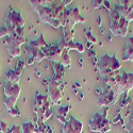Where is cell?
Returning <instances> with one entry per match:
<instances>
[{"instance_id": "1", "label": "cell", "mask_w": 133, "mask_h": 133, "mask_svg": "<svg viewBox=\"0 0 133 133\" xmlns=\"http://www.w3.org/2000/svg\"><path fill=\"white\" fill-rule=\"evenodd\" d=\"M98 67H99L100 75L104 79V82L108 83V86L113 87L115 84L116 77L121 67V64L118 61V59L115 55L103 54L102 57L99 59Z\"/></svg>"}, {"instance_id": "2", "label": "cell", "mask_w": 133, "mask_h": 133, "mask_svg": "<svg viewBox=\"0 0 133 133\" xmlns=\"http://www.w3.org/2000/svg\"><path fill=\"white\" fill-rule=\"evenodd\" d=\"M4 42L6 44V47H8V50L11 54V57H13V58L19 57L21 53L20 46L26 42L24 28L16 29L10 36L4 38Z\"/></svg>"}, {"instance_id": "3", "label": "cell", "mask_w": 133, "mask_h": 133, "mask_svg": "<svg viewBox=\"0 0 133 133\" xmlns=\"http://www.w3.org/2000/svg\"><path fill=\"white\" fill-rule=\"evenodd\" d=\"M111 15V25H110V31L113 33V35L119 36V37H126L128 33V26L129 21L119 15L116 11H110Z\"/></svg>"}, {"instance_id": "4", "label": "cell", "mask_w": 133, "mask_h": 133, "mask_svg": "<svg viewBox=\"0 0 133 133\" xmlns=\"http://www.w3.org/2000/svg\"><path fill=\"white\" fill-rule=\"evenodd\" d=\"M88 128L93 132L107 133L111 130V123L107 118L105 114L94 113V115L88 121Z\"/></svg>"}, {"instance_id": "5", "label": "cell", "mask_w": 133, "mask_h": 133, "mask_svg": "<svg viewBox=\"0 0 133 133\" xmlns=\"http://www.w3.org/2000/svg\"><path fill=\"white\" fill-rule=\"evenodd\" d=\"M66 46V42L62 38L59 43L53 44V45H47L45 48H43L42 51L45 54V58L50 60L52 63H60L61 60V55L63 50L65 49Z\"/></svg>"}, {"instance_id": "6", "label": "cell", "mask_w": 133, "mask_h": 133, "mask_svg": "<svg viewBox=\"0 0 133 133\" xmlns=\"http://www.w3.org/2000/svg\"><path fill=\"white\" fill-rule=\"evenodd\" d=\"M113 88L117 96L121 93H129L133 88V72H125L120 77H116Z\"/></svg>"}, {"instance_id": "7", "label": "cell", "mask_w": 133, "mask_h": 133, "mask_svg": "<svg viewBox=\"0 0 133 133\" xmlns=\"http://www.w3.org/2000/svg\"><path fill=\"white\" fill-rule=\"evenodd\" d=\"M24 25H25V18L19 12L12 10L8 13L4 21V26L8 27L12 32H14L18 28H24Z\"/></svg>"}, {"instance_id": "8", "label": "cell", "mask_w": 133, "mask_h": 133, "mask_svg": "<svg viewBox=\"0 0 133 133\" xmlns=\"http://www.w3.org/2000/svg\"><path fill=\"white\" fill-rule=\"evenodd\" d=\"M64 18H65V27L66 29H71L74 26L78 23H84L85 19L80 15L79 9L75 6L70 9H66L65 13H64Z\"/></svg>"}, {"instance_id": "9", "label": "cell", "mask_w": 133, "mask_h": 133, "mask_svg": "<svg viewBox=\"0 0 133 133\" xmlns=\"http://www.w3.org/2000/svg\"><path fill=\"white\" fill-rule=\"evenodd\" d=\"M48 110H50V104L48 101V96L36 94L34 97V112L38 117V123L42 121L44 115L46 114Z\"/></svg>"}, {"instance_id": "10", "label": "cell", "mask_w": 133, "mask_h": 133, "mask_svg": "<svg viewBox=\"0 0 133 133\" xmlns=\"http://www.w3.org/2000/svg\"><path fill=\"white\" fill-rule=\"evenodd\" d=\"M117 100V94L115 93L114 88L108 86V88L99 95L98 98V107H103V105H112Z\"/></svg>"}, {"instance_id": "11", "label": "cell", "mask_w": 133, "mask_h": 133, "mask_svg": "<svg viewBox=\"0 0 133 133\" xmlns=\"http://www.w3.org/2000/svg\"><path fill=\"white\" fill-rule=\"evenodd\" d=\"M60 85L59 83H57L55 81H53L52 79L49 80V85H48V95L50 100L52 101L53 104H59L61 99H62V92L60 90Z\"/></svg>"}, {"instance_id": "12", "label": "cell", "mask_w": 133, "mask_h": 133, "mask_svg": "<svg viewBox=\"0 0 133 133\" xmlns=\"http://www.w3.org/2000/svg\"><path fill=\"white\" fill-rule=\"evenodd\" d=\"M20 87L18 84L16 83H11L5 81L4 86H3V93H4V97L5 98H10V97H19L20 95Z\"/></svg>"}, {"instance_id": "13", "label": "cell", "mask_w": 133, "mask_h": 133, "mask_svg": "<svg viewBox=\"0 0 133 133\" xmlns=\"http://www.w3.org/2000/svg\"><path fill=\"white\" fill-rule=\"evenodd\" d=\"M23 75V70L15 68V69H9L5 72V81L11 82V83H16L18 84L19 80H20V77Z\"/></svg>"}, {"instance_id": "14", "label": "cell", "mask_w": 133, "mask_h": 133, "mask_svg": "<svg viewBox=\"0 0 133 133\" xmlns=\"http://www.w3.org/2000/svg\"><path fill=\"white\" fill-rule=\"evenodd\" d=\"M123 61L125 62H131L133 61V36H130L127 39V44L123 54Z\"/></svg>"}, {"instance_id": "15", "label": "cell", "mask_w": 133, "mask_h": 133, "mask_svg": "<svg viewBox=\"0 0 133 133\" xmlns=\"http://www.w3.org/2000/svg\"><path fill=\"white\" fill-rule=\"evenodd\" d=\"M114 11H116V12H117L119 15H121L123 17H125V18L129 21V23L133 20V11H130V10L127 9V8L121 6L120 4L115 5V6H114Z\"/></svg>"}, {"instance_id": "16", "label": "cell", "mask_w": 133, "mask_h": 133, "mask_svg": "<svg viewBox=\"0 0 133 133\" xmlns=\"http://www.w3.org/2000/svg\"><path fill=\"white\" fill-rule=\"evenodd\" d=\"M69 107H60L58 110V114H57V118L61 121L62 124L66 123V116H67L68 112H69Z\"/></svg>"}, {"instance_id": "17", "label": "cell", "mask_w": 133, "mask_h": 133, "mask_svg": "<svg viewBox=\"0 0 133 133\" xmlns=\"http://www.w3.org/2000/svg\"><path fill=\"white\" fill-rule=\"evenodd\" d=\"M65 49L67 50H77L80 53H83L84 51V46L82 45L81 43H74L72 41L69 42V43H66V46H65Z\"/></svg>"}, {"instance_id": "18", "label": "cell", "mask_w": 133, "mask_h": 133, "mask_svg": "<svg viewBox=\"0 0 133 133\" xmlns=\"http://www.w3.org/2000/svg\"><path fill=\"white\" fill-rule=\"evenodd\" d=\"M61 64L64 66V67H69L70 66V58H69V54H68V50L67 49H64L61 55V60H60Z\"/></svg>"}, {"instance_id": "19", "label": "cell", "mask_w": 133, "mask_h": 133, "mask_svg": "<svg viewBox=\"0 0 133 133\" xmlns=\"http://www.w3.org/2000/svg\"><path fill=\"white\" fill-rule=\"evenodd\" d=\"M21 132L23 133H35V127L31 121L24 123L21 126Z\"/></svg>"}, {"instance_id": "20", "label": "cell", "mask_w": 133, "mask_h": 133, "mask_svg": "<svg viewBox=\"0 0 133 133\" xmlns=\"http://www.w3.org/2000/svg\"><path fill=\"white\" fill-rule=\"evenodd\" d=\"M12 31H11L8 27H5V26H2L1 28H0V38H2V37H8V36H10L11 34H12Z\"/></svg>"}, {"instance_id": "21", "label": "cell", "mask_w": 133, "mask_h": 133, "mask_svg": "<svg viewBox=\"0 0 133 133\" xmlns=\"http://www.w3.org/2000/svg\"><path fill=\"white\" fill-rule=\"evenodd\" d=\"M118 4H120L124 8L129 9L130 11H133V1H129V0H126V1H119Z\"/></svg>"}, {"instance_id": "22", "label": "cell", "mask_w": 133, "mask_h": 133, "mask_svg": "<svg viewBox=\"0 0 133 133\" xmlns=\"http://www.w3.org/2000/svg\"><path fill=\"white\" fill-rule=\"evenodd\" d=\"M6 133H23V132H21V127H18V126H12L10 129H8Z\"/></svg>"}, {"instance_id": "23", "label": "cell", "mask_w": 133, "mask_h": 133, "mask_svg": "<svg viewBox=\"0 0 133 133\" xmlns=\"http://www.w3.org/2000/svg\"><path fill=\"white\" fill-rule=\"evenodd\" d=\"M10 114H11V116H19L20 115V112H19V110L15 107L14 109L10 110Z\"/></svg>"}, {"instance_id": "24", "label": "cell", "mask_w": 133, "mask_h": 133, "mask_svg": "<svg viewBox=\"0 0 133 133\" xmlns=\"http://www.w3.org/2000/svg\"><path fill=\"white\" fill-rule=\"evenodd\" d=\"M127 128H128V131L133 130V112H132V114H131V116H130V119H129V121H128Z\"/></svg>"}, {"instance_id": "25", "label": "cell", "mask_w": 133, "mask_h": 133, "mask_svg": "<svg viewBox=\"0 0 133 133\" xmlns=\"http://www.w3.org/2000/svg\"><path fill=\"white\" fill-rule=\"evenodd\" d=\"M87 39H88V41H91V42L94 43V44L97 43V39L93 37V35H92V33H91V32H88V33H87Z\"/></svg>"}, {"instance_id": "26", "label": "cell", "mask_w": 133, "mask_h": 133, "mask_svg": "<svg viewBox=\"0 0 133 133\" xmlns=\"http://www.w3.org/2000/svg\"><path fill=\"white\" fill-rule=\"evenodd\" d=\"M1 133H6V131H8V129H6V125L3 123V121H1Z\"/></svg>"}, {"instance_id": "27", "label": "cell", "mask_w": 133, "mask_h": 133, "mask_svg": "<svg viewBox=\"0 0 133 133\" xmlns=\"http://www.w3.org/2000/svg\"><path fill=\"white\" fill-rule=\"evenodd\" d=\"M102 3H103V1H93V5H94V8L100 6Z\"/></svg>"}, {"instance_id": "28", "label": "cell", "mask_w": 133, "mask_h": 133, "mask_svg": "<svg viewBox=\"0 0 133 133\" xmlns=\"http://www.w3.org/2000/svg\"><path fill=\"white\" fill-rule=\"evenodd\" d=\"M128 133H133V130H130V131H128Z\"/></svg>"}]
</instances>
